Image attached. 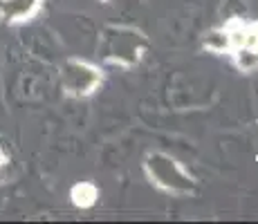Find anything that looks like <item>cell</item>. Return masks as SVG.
Wrapping results in <instances>:
<instances>
[{"mask_svg":"<svg viewBox=\"0 0 258 224\" xmlns=\"http://www.w3.org/2000/svg\"><path fill=\"white\" fill-rule=\"evenodd\" d=\"M144 171H146V177L151 179V184H155L160 191L168 193V195L184 197L196 191L193 175L175 157L166 155V153H151L144 162Z\"/></svg>","mask_w":258,"mask_h":224,"instance_id":"6da1fadb","label":"cell"},{"mask_svg":"<svg viewBox=\"0 0 258 224\" xmlns=\"http://www.w3.org/2000/svg\"><path fill=\"white\" fill-rule=\"evenodd\" d=\"M222 27L227 29L231 41V56L240 72L249 74L258 67V21L229 18Z\"/></svg>","mask_w":258,"mask_h":224,"instance_id":"7a4b0ae2","label":"cell"},{"mask_svg":"<svg viewBox=\"0 0 258 224\" xmlns=\"http://www.w3.org/2000/svg\"><path fill=\"white\" fill-rule=\"evenodd\" d=\"M103 74L97 65L88 61H81V58H68L63 63V72H61V83L66 94L70 97H90V94L97 92V88L101 86Z\"/></svg>","mask_w":258,"mask_h":224,"instance_id":"3957f363","label":"cell"},{"mask_svg":"<svg viewBox=\"0 0 258 224\" xmlns=\"http://www.w3.org/2000/svg\"><path fill=\"white\" fill-rule=\"evenodd\" d=\"M137 41H142L140 32L128 29V27H117L115 47L106 54V61L117 63V65H121V67H133L142 58L144 49H146V43L137 45Z\"/></svg>","mask_w":258,"mask_h":224,"instance_id":"277c9868","label":"cell"},{"mask_svg":"<svg viewBox=\"0 0 258 224\" xmlns=\"http://www.w3.org/2000/svg\"><path fill=\"white\" fill-rule=\"evenodd\" d=\"M43 0H0V18L7 23H25L41 12Z\"/></svg>","mask_w":258,"mask_h":224,"instance_id":"5b68a950","label":"cell"},{"mask_svg":"<svg viewBox=\"0 0 258 224\" xmlns=\"http://www.w3.org/2000/svg\"><path fill=\"white\" fill-rule=\"evenodd\" d=\"M70 197H72L74 206L90 208V206H94V202L99 200V188L94 186L92 182H79V184H74L72 186Z\"/></svg>","mask_w":258,"mask_h":224,"instance_id":"8992f818","label":"cell"},{"mask_svg":"<svg viewBox=\"0 0 258 224\" xmlns=\"http://www.w3.org/2000/svg\"><path fill=\"white\" fill-rule=\"evenodd\" d=\"M202 47H205L207 52H213V54H229L231 52V41H229L227 29L225 27L211 29V32L205 36V41H202Z\"/></svg>","mask_w":258,"mask_h":224,"instance_id":"52a82bcc","label":"cell"},{"mask_svg":"<svg viewBox=\"0 0 258 224\" xmlns=\"http://www.w3.org/2000/svg\"><path fill=\"white\" fill-rule=\"evenodd\" d=\"M5 162H7V157H5V155H3V153H0V168H3V166H5Z\"/></svg>","mask_w":258,"mask_h":224,"instance_id":"ba28073f","label":"cell"},{"mask_svg":"<svg viewBox=\"0 0 258 224\" xmlns=\"http://www.w3.org/2000/svg\"><path fill=\"white\" fill-rule=\"evenodd\" d=\"M101 3H110V0H101Z\"/></svg>","mask_w":258,"mask_h":224,"instance_id":"9c48e42d","label":"cell"}]
</instances>
